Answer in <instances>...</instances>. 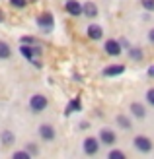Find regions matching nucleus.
<instances>
[{
  "label": "nucleus",
  "mask_w": 154,
  "mask_h": 159,
  "mask_svg": "<svg viewBox=\"0 0 154 159\" xmlns=\"http://www.w3.org/2000/svg\"><path fill=\"white\" fill-rule=\"evenodd\" d=\"M129 58H131V60H137V62H141V60L144 58L142 49H139V47H131V49H129Z\"/></svg>",
  "instance_id": "f3484780"
},
{
  "label": "nucleus",
  "mask_w": 154,
  "mask_h": 159,
  "mask_svg": "<svg viewBox=\"0 0 154 159\" xmlns=\"http://www.w3.org/2000/svg\"><path fill=\"white\" fill-rule=\"evenodd\" d=\"M26 152H29V155L33 157V155H37V153H39V148H37V144H33V142H31V144H27V146H26Z\"/></svg>",
  "instance_id": "4be33fe9"
},
{
  "label": "nucleus",
  "mask_w": 154,
  "mask_h": 159,
  "mask_svg": "<svg viewBox=\"0 0 154 159\" xmlns=\"http://www.w3.org/2000/svg\"><path fill=\"white\" fill-rule=\"evenodd\" d=\"M147 103L154 107V87H150V89L147 91Z\"/></svg>",
  "instance_id": "b1692460"
},
{
  "label": "nucleus",
  "mask_w": 154,
  "mask_h": 159,
  "mask_svg": "<svg viewBox=\"0 0 154 159\" xmlns=\"http://www.w3.org/2000/svg\"><path fill=\"white\" fill-rule=\"evenodd\" d=\"M148 41H150V43L154 45V27H152V29L148 31Z\"/></svg>",
  "instance_id": "a878e982"
},
{
  "label": "nucleus",
  "mask_w": 154,
  "mask_h": 159,
  "mask_svg": "<svg viewBox=\"0 0 154 159\" xmlns=\"http://www.w3.org/2000/svg\"><path fill=\"white\" fill-rule=\"evenodd\" d=\"M129 111H131V116L133 118H144L147 116V109H144L142 103H131V107H129Z\"/></svg>",
  "instance_id": "f8f14e48"
},
{
  "label": "nucleus",
  "mask_w": 154,
  "mask_h": 159,
  "mask_svg": "<svg viewBox=\"0 0 154 159\" xmlns=\"http://www.w3.org/2000/svg\"><path fill=\"white\" fill-rule=\"evenodd\" d=\"M107 159H125V152H121V149H111L107 153Z\"/></svg>",
  "instance_id": "6ab92c4d"
},
{
  "label": "nucleus",
  "mask_w": 154,
  "mask_h": 159,
  "mask_svg": "<svg viewBox=\"0 0 154 159\" xmlns=\"http://www.w3.org/2000/svg\"><path fill=\"white\" fill-rule=\"evenodd\" d=\"M12 57V47L6 41H0V60H8Z\"/></svg>",
  "instance_id": "2eb2a0df"
},
{
  "label": "nucleus",
  "mask_w": 154,
  "mask_h": 159,
  "mask_svg": "<svg viewBox=\"0 0 154 159\" xmlns=\"http://www.w3.org/2000/svg\"><path fill=\"white\" fill-rule=\"evenodd\" d=\"M10 4L16 8V10H22V8L27 6V0H10Z\"/></svg>",
  "instance_id": "5701e85b"
},
{
  "label": "nucleus",
  "mask_w": 154,
  "mask_h": 159,
  "mask_svg": "<svg viewBox=\"0 0 154 159\" xmlns=\"http://www.w3.org/2000/svg\"><path fill=\"white\" fill-rule=\"evenodd\" d=\"M141 6L147 12H154V0H141Z\"/></svg>",
  "instance_id": "412c9836"
},
{
  "label": "nucleus",
  "mask_w": 154,
  "mask_h": 159,
  "mask_svg": "<svg viewBox=\"0 0 154 159\" xmlns=\"http://www.w3.org/2000/svg\"><path fill=\"white\" fill-rule=\"evenodd\" d=\"M119 43H121V49H125V47H129V43H127V39H121Z\"/></svg>",
  "instance_id": "bb28decb"
},
{
  "label": "nucleus",
  "mask_w": 154,
  "mask_h": 159,
  "mask_svg": "<svg viewBox=\"0 0 154 159\" xmlns=\"http://www.w3.org/2000/svg\"><path fill=\"white\" fill-rule=\"evenodd\" d=\"M88 126H90V124H88V122H80V130H86Z\"/></svg>",
  "instance_id": "cd10ccee"
},
{
  "label": "nucleus",
  "mask_w": 154,
  "mask_h": 159,
  "mask_svg": "<svg viewBox=\"0 0 154 159\" xmlns=\"http://www.w3.org/2000/svg\"><path fill=\"white\" fill-rule=\"evenodd\" d=\"M72 111H80V99H74V101H70V105L67 107V111H64V115H70Z\"/></svg>",
  "instance_id": "a211bd4d"
},
{
  "label": "nucleus",
  "mask_w": 154,
  "mask_h": 159,
  "mask_svg": "<svg viewBox=\"0 0 154 159\" xmlns=\"http://www.w3.org/2000/svg\"><path fill=\"white\" fill-rule=\"evenodd\" d=\"M123 72H125V66L123 64H109V66H105L102 70V74L105 78H115V76H121Z\"/></svg>",
  "instance_id": "9d476101"
},
{
  "label": "nucleus",
  "mask_w": 154,
  "mask_h": 159,
  "mask_svg": "<svg viewBox=\"0 0 154 159\" xmlns=\"http://www.w3.org/2000/svg\"><path fill=\"white\" fill-rule=\"evenodd\" d=\"M133 146H135V149L137 152H141V153H150L152 152V148H154V144H152V140L148 138V136H135L133 138Z\"/></svg>",
  "instance_id": "f03ea898"
},
{
  "label": "nucleus",
  "mask_w": 154,
  "mask_h": 159,
  "mask_svg": "<svg viewBox=\"0 0 154 159\" xmlns=\"http://www.w3.org/2000/svg\"><path fill=\"white\" fill-rule=\"evenodd\" d=\"M31 62H33V66H35V68H41V62H39V60H31Z\"/></svg>",
  "instance_id": "c85d7f7f"
},
{
  "label": "nucleus",
  "mask_w": 154,
  "mask_h": 159,
  "mask_svg": "<svg viewBox=\"0 0 154 159\" xmlns=\"http://www.w3.org/2000/svg\"><path fill=\"white\" fill-rule=\"evenodd\" d=\"M98 14H100V10H98V6L94 2H84L82 4V16H86L88 20H96Z\"/></svg>",
  "instance_id": "9b49d317"
},
{
  "label": "nucleus",
  "mask_w": 154,
  "mask_h": 159,
  "mask_svg": "<svg viewBox=\"0 0 154 159\" xmlns=\"http://www.w3.org/2000/svg\"><path fill=\"white\" fill-rule=\"evenodd\" d=\"M20 43H26V45H35L37 41H35L33 37H22V41H20Z\"/></svg>",
  "instance_id": "393cba45"
},
{
  "label": "nucleus",
  "mask_w": 154,
  "mask_h": 159,
  "mask_svg": "<svg viewBox=\"0 0 154 159\" xmlns=\"http://www.w3.org/2000/svg\"><path fill=\"white\" fill-rule=\"evenodd\" d=\"M86 35H88V39H92V41H100L103 37V27L100 23H90L88 29H86Z\"/></svg>",
  "instance_id": "1a4fd4ad"
},
{
  "label": "nucleus",
  "mask_w": 154,
  "mask_h": 159,
  "mask_svg": "<svg viewBox=\"0 0 154 159\" xmlns=\"http://www.w3.org/2000/svg\"><path fill=\"white\" fill-rule=\"evenodd\" d=\"M20 52H22V57L23 58H27V60H33V45H26V43H22L20 47Z\"/></svg>",
  "instance_id": "dca6fc26"
},
{
  "label": "nucleus",
  "mask_w": 154,
  "mask_h": 159,
  "mask_svg": "<svg viewBox=\"0 0 154 159\" xmlns=\"http://www.w3.org/2000/svg\"><path fill=\"white\" fill-rule=\"evenodd\" d=\"M103 51H105V54H109V57H119L123 49H121L119 41H115V39H107V41L103 43Z\"/></svg>",
  "instance_id": "0eeeda50"
},
{
  "label": "nucleus",
  "mask_w": 154,
  "mask_h": 159,
  "mask_svg": "<svg viewBox=\"0 0 154 159\" xmlns=\"http://www.w3.org/2000/svg\"><path fill=\"white\" fill-rule=\"evenodd\" d=\"M39 138H41L43 142H53L55 138H57V130H55V126L53 124H41V126H39Z\"/></svg>",
  "instance_id": "39448f33"
},
{
  "label": "nucleus",
  "mask_w": 154,
  "mask_h": 159,
  "mask_svg": "<svg viewBox=\"0 0 154 159\" xmlns=\"http://www.w3.org/2000/svg\"><path fill=\"white\" fill-rule=\"evenodd\" d=\"M98 140H100V144H103V146H113L117 142V134L113 130H109V128H102Z\"/></svg>",
  "instance_id": "423d86ee"
},
{
  "label": "nucleus",
  "mask_w": 154,
  "mask_h": 159,
  "mask_svg": "<svg viewBox=\"0 0 154 159\" xmlns=\"http://www.w3.org/2000/svg\"><path fill=\"white\" fill-rule=\"evenodd\" d=\"M148 76H152V78H154V66H150V68H148Z\"/></svg>",
  "instance_id": "7c9ffc66"
},
{
  "label": "nucleus",
  "mask_w": 154,
  "mask_h": 159,
  "mask_svg": "<svg viewBox=\"0 0 154 159\" xmlns=\"http://www.w3.org/2000/svg\"><path fill=\"white\" fill-rule=\"evenodd\" d=\"M115 122H117L119 128H123V130H131L133 128V120H131V116H127V115H117Z\"/></svg>",
  "instance_id": "4468645a"
},
{
  "label": "nucleus",
  "mask_w": 154,
  "mask_h": 159,
  "mask_svg": "<svg viewBox=\"0 0 154 159\" xmlns=\"http://www.w3.org/2000/svg\"><path fill=\"white\" fill-rule=\"evenodd\" d=\"M4 18H6V14H4L2 10H0V23H2V21H4Z\"/></svg>",
  "instance_id": "c756f323"
},
{
  "label": "nucleus",
  "mask_w": 154,
  "mask_h": 159,
  "mask_svg": "<svg viewBox=\"0 0 154 159\" xmlns=\"http://www.w3.org/2000/svg\"><path fill=\"white\" fill-rule=\"evenodd\" d=\"M12 157H14V159H31L29 152H26V149H22V152H14Z\"/></svg>",
  "instance_id": "aec40b11"
},
{
  "label": "nucleus",
  "mask_w": 154,
  "mask_h": 159,
  "mask_svg": "<svg viewBox=\"0 0 154 159\" xmlns=\"http://www.w3.org/2000/svg\"><path fill=\"white\" fill-rule=\"evenodd\" d=\"M47 107H49V99H47L43 93H35V95H31V97H29V111L33 115L43 113Z\"/></svg>",
  "instance_id": "f257e3e1"
},
{
  "label": "nucleus",
  "mask_w": 154,
  "mask_h": 159,
  "mask_svg": "<svg viewBox=\"0 0 154 159\" xmlns=\"http://www.w3.org/2000/svg\"><path fill=\"white\" fill-rule=\"evenodd\" d=\"M53 25H55V18H53L51 12H43V14L37 16V27L43 29V33H49L53 29Z\"/></svg>",
  "instance_id": "7ed1b4c3"
},
{
  "label": "nucleus",
  "mask_w": 154,
  "mask_h": 159,
  "mask_svg": "<svg viewBox=\"0 0 154 159\" xmlns=\"http://www.w3.org/2000/svg\"><path fill=\"white\" fill-rule=\"evenodd\" d=\"M100 140L98 138H94V136H90V138H86L84 142H82V149H84V153L86 155H96L100 152Z\"/></svg>",
  "instance_id": "20e7f679"
},
{
  "label": "nucleus",
  "mask_w": 154,
  "mask_h": 159,
  "mask_svg": "<svg viewBox=\"0 0 154 159\" xmlns=\"http://www.w3.org/2000/svg\"><path fill=\"white\" fill-rule=\"evenodd\" d=\"M14 142H16V134L12 130H2V134H0V144L4 148H10V146H14Z\"/></svg>",
  "instance_id": "ddd939ff"
},
{
  "label": "nucleus",
  "mask_w": 154,
  "mask_h": 159,
  "mask_svg": "<svg viewBox=\"0 0 154 159\" xmlns=\"http://www.w3.org/2000/svg\"><path fill=\"white\" fill-rule=\"evenodd\" d=\"M64 10L72 18H78V16H82V2H78V0H67L64 2Z\"/></svg>",
  "instance_id": "6e6552de"
}]
</instances>
